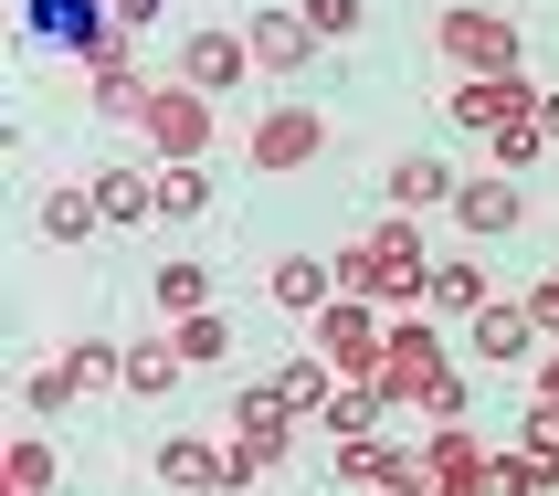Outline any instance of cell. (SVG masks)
Here are the masks:
<instances>
[{"mask_svg": "<svg viewBox=\"0 0 559 496\" xmlns=\"http://www.w3.org/2000/svg\"><path fill=\"white\" fill-rule=\"evenodd\" d=\"M338 285L359 296V307H423V285H433V253H423L412 212H391L370 244H348V253H338Z\"/></svg>", "mask_w": 559, "mask_h": 496, "instance_id": "1", "label": "cell"}, {"mask_svg": "<svg viewBox=\"0 0 559 496\" xmlns=\"http://www.w3.org/2000/svg\"><path fill=\"white\" fill-rule=\"evenodd\" d=\"M443 370H454V359H443V317H402V328H391V359H380L370 391H380L391 412H423Z\"/></svg>", "mask_w": 559, "mask_h": 496, "instance_id": "2", "label": "cell"}, {"mask_svg": "<svg viewBox=\"0 0 559 496\" xmlns=\"http://www.w3.org/2000/svg\"><path fill=\"white\" fill-rule=\"evenodd\" d=\"M317 359L338 380H380V359H391V317L359 307V296H338V307L317 317Z\"/></svg>", "mask_w": 559, "mask_h": 496, "instance_id": "3", "label": "cell"}, {"mask_svg": "<svg viewBox=\"0 0 559 496\" xmlns=\"http://www.w3.org/2000/svg\"><path fill=\"white\" fill-rule=\"evenodd\" d=\"M538 95H549V85H528V74H465V85L443 95V117L465 127V138H497V127H528L538 117Z\"/></svg>", "mask_w": 559, "mask_h": 496, "instance_id": "4", "label": "cell"}, {"mask_svg": "<svg viewBox=\"0 0 559 496\" xmlns=\"http://www.w3.org/2000/svg\"><path fill=\"white\" fill-rule=\"evenodd\" d=\"M433 43H443L454 74H518V22L507 11H443Z\"/></svg>", "mask_w": 559, "mask_h": 496, "instance_id": "5", "label": "cell"}, {"mask_svg": "<svg viewBox=\"0 0 559 496\" xmlns=\"http://www.w3.org/2000/svg\"><path fill=\"white\" fill-rule=\"evenodd\" d=\"M138 138H148L169 169H180V158H212V95L158 85V95H148V117H138Z\"/></svg>", "mask_w": 559, "mask_h": 496, "instance_id": "6", "label": "cell"}, {"mask_svg": "<svg viewBox=\"0 0 559 496\" xmlns=\"http://www.w3.org/2000/svg\"><path fill=\"white\" fill-rule=\"evenodd\" d=\"M296 423H307V412L285 402L275 380H253L243 402H233V444H243V454H253V475H275L285 454H296Z\"/></svg>", "mask_w": 559, "mask_h": 496, "instance_id": "7", "label": "cell"}, {"mask_svg": "<svg viewBox=\"0 0 559 496\" xmlns=\"http://www.w3.org/2000/svg\"><path fill=\"white\" fill-rule=\"evenodd\" d=\"M243 158L285 180V169L328 158V117H317V106H264V117H253V138H243Z\"/></svg>", "mask_w": 559, "mask_h": 496, "instance_id": "8", "label": "cell"}, {"mask_svg": "<svg viewBox=\"0 0 559 496\" xmlns=\"http://www.w3.org/2000/svg\"><path fill=\"white\" fill-rule=\"evenodd\" d=\"M528 222V190L507 180V169H465V190H454V233L465 244H507Z\"/></svg>", "mask_w": 559, "mask_h": 496, "instance_id": "9", "label": "cell"}, {"mask_svg": "<svg viewBox=\"0 0 559 496\" xmlns=\"http://www.w3.org/2000/svg\"><path fill=\"white\" fill-rule=\"evenodd\" d=\"M22 22L43 32V43H63V54H106L117 43V0H22Z\"/></svg>", "mask_w": 559, "mask_h": 496, "instance_id": "10", "label": "cell"}, {"mask_svg": "<svg viewBox=\"0 0 559 496\" xmlns=\"http://www.w3.org/2000/svg\"><path fill=\"white\" fill-rule=\"evenodd\" d=\"M486 307H497V275H486L475 253H433V285H423V317H443V328H475Z\"/></svg>", "mask_w": 559, "mask_h": 496, "instance_id": "11", "label": "cell"}, {"mask_svg": "<svg viewBox=\"0 0 559 496\" xmlns=\"http://www.w3.org/2000/svg\"><path fill=\"white\" fill-rule=\"evenodd\" d=\"M243 74H253V43H243V32L212 22V32H190V43H180V85H190V95H212V106H222Z\"/></svg>", "mask_w": 559, "mask_h": 496, "instance_id": "12", "label": "cell"}, {"mask_svg": "<svg viewBox=\"0 0 559 496\" xmlns=\"http://www.w3.org/2000/svg\"><path fill=\"white\" fill-rule=\"evenodd\" d=\"M475 359H486V370H528V359H538V317H528V296H497V307L475 317Z\"/></svg>", "mask_w": 559, "mask_h": 496, "instance_id": "13", "label": "cell"}, {"mask_svg": "<svg viewBox=\"0 0 559 496\" xmlns=\"http://www.w3.org/2000/svg\"><path fill=\"white\" fill-rule=\"evenodd\" d=\"M243 43H253V74H307V63H317L307 11H253V22H243Z\"/></svg>", "mask_w": 559, "mask_h": 496, "instance_id": "14", "label": "cell"}, {"mask_svg": "<svg viewBox=\"0 0 559 496\" xmlns=\"http://www.w3.org/2000/svg\"><path fill=\"white\" fill-rule=\"evenodd\" d=\"M338 296H348V285H338V264H328V253H285V264H275V307H285V317H307V328H317Z\"/></svg>", "mask_w": 559, "mask_h": 496, "instance_id": "15", "label": "cell"}, {"mask_svg": "<svg viewBox=\"0 0 559 496\" xmlns=\"http://www.w3.org/2000/svg\"><path fill=\"white\" fill-rule=\"evenodd\" d=\"M85 95H95V117H148V95H158V85L138 74V54H127V32L106 43V54H95V85H85Z\"/></svg>", "mask_w": 559, "mask_h": 496, "instance_id": "16", "label": "cell"}, {"mask_svg": "<svg viewBox=\"0 0 559 496\" xmlns=\"http://www.w3.org/2000/svg\"><path fill=\"white\" fill-rule=\"evenodd\" d=\"M486 465H497V454H486L465 423H433V444H423V475H433V496H443V486H486Z\"/></svg>", "mask_w": 559, "mask_h": 496, "instance_id": "17", "label": "cell"}, {"mask_svg": "<svg viewBox=\"0 0 559 496\" xmlns=\"http://www.w3.org/2000/svg\"><path fill=\"white\" fill-rule=\"evenodd\" d=\"M454 190H465V180H454L443 158H391V212H433V201L454 212Z\"/></svg>", "mask_w": 559, "mask_h": 496, "instance_id": "18", "label": "cell"}, {"mask_svg": "<svg viewBox=\"0 0 559 496\" xmlns=\"http://www.w3.org/2000/svg\"><path fill=\"white\" fill-rule=\"evenodd\" d=\"M275 391H285V402H296V412H307V423H328V402H338L348 380L328 370L317 349H296V359H285V370H275Z\"/></svg>", "mask_w": 559, "mask_h": 496, "instance_id": "19", "label": "cell"}, {"mask_svg": "<svg viewBox=\"0 0 559 496\" xmlns=\"http://www.w3.org/2000/svg\"><path fill=\"white\" fill-rule=\"evenodd\" d=\"M95 212H106V222H148L158 212V169H95Z\"/></svg>", "mask_w": 559, "mask_h": 496, "instance_id": "20", "label": "cell"}, {"mask_svg": "<svg viewBox=\"0 0 559 496\" xmlns=\"http://www.w3.org/2000/svg\"><path fill=\"white\" fill-rule=\"evenodd\" d=\"M43 244H95V233H106V212H95V190H43Z\"/></svg>", "mask_w": 559, "mask_h": 496, "instance_id": "21", "label": "cell"}, {"mask_svg": "<svg viewBox=\"0 0 559 496\" xmlns=\"http://www.w3.org/2000/svg\"><path fill=\"white\" fill-rule=\"evenodd\" d=\"M201 212H212V169H201V158L158 169V222H201Z\"/></svg>", "mask_w": 559, "mask_h": 496, "instance_id": "22", "label": "cell"}, {"mask_svg": "<svg viewBox=\"0 0 559 496\" xmlns=\"http://www.w3.org/2000/svg\"><path fill=\"white\" fill-rule=\"evenodd\" d=\"M169 339H180V359H190V370H212V359H233V317H222V307L169 317Z\"/></svg>", "mask_w": 559, "mask_h": 496, "instance_id": "23", "label": "cell"}, {"mask_svg": "<svg viewBox=\"0 0 559 496\" xmlns=\"http://www.w3.org/2000/svg\"><path fill=\"white\" fill-rule=\"evenodd\" d=\"M0 486H11V496H63V486H53V444L22 434L11 454H0Z\"/></svg>", "mask_w": 559, "mask_h": 496, "instance_id": "24", "label": "cell"}, {"mask_svg": "<svg viewBox=\"0 0 559 496\" xmlns=\"http://www.w3.org/2000/svg\"><path fill=\"white\" fill-rule=\"evenodd\" d=\"M201 307H212V264H190V253L158 264V317H201Z\"/></svg>", "mask_w": 559, "mask_h": 496, "instance_id": "25", "label": "cell"}, {"mask_svg": "<svg viewBox=\"0 0 559 496\" xmlns=\"http://www.w3.org/2000/svg\"><path fill=\"white\" fill-rule=\"evenodd\" d=\"M180 370H190L180 339H138V349H127V391H138V402H148V391H169Z\"/></svg>", "mask_w": 559, "mask_h": 496, "instance_id": "26", "label": "cell"}, {"mask_svg": "<svg viewBox=\"0 0 559 496\" xmlns=\"http://www.w3.org/2000/svg\"><path fill=\"white\" fill-rule=\"evenodd\" d=\"M380 412H391V402H380L370 380H348L338 402H328V434H338V444H370V434H380Z\"/></svg>", "mask_w": 559, "mask_h": 496, "instance_id": "27", "label": "cell"}, {"mask_svg": "<svg viewBox=\"0 0 559 496\" xmlns=\"http://www.w3.org/2000/svg\"><path fill=\"white\" fill-rule=\"evenodd\" d=\"M497 496H559V465L518 444V454H497Z\"/></svg>", "mask_w": 559, "mask_h": 496, "instance_id": "28", "label": "cell"}, {"mask_svg": "<svg viewBox=\"0 0 559 496\" xmlns=\"http://www.w3.org/2000/svg\"><path fill=\"white\" fill-rule=\"evenodd\" d=\"M538 149H549V138H538V117H528V127H497L475 169H507V180H518V169H538Z\"/></svg>", "mask_w": 559, "mask_h": 496, "instance_id": "29", "label": "cell"}, {"mask_svg": "<svg viewBox=\"0 0 559 496\" xmlns=\"http://www.w3.org/2000/svg\"><path fill=\"white\" fill-rule=\"evenodd\" d=\"M63 370L85 380V391H127V349H106V339H74V359Z\"/></svg>", "mask_w": 559, "mask_h": 496, "instance_id": "30", "label": "cell"}, {"mask_svg": "<svg viewBox=\"0 0 559 496\" xmlns=\"http://www.w3.org/2000/svg\"><path fill=\"white\" fill-rule=\"evenodd\" d=\"M74 402H85V380H74V370H32V380H22V412H43V423L74 412Z\"/></svg>", "mask_w": 559, "mask_h": 496, "instance_id": "31", "label": "cell"}, {"mask_svg": "<svg viewBox=\"0 0 559 496\" xmlns=\"http://www.w3.org/2000/svg\"><path fill=\"white\" fill-rule=\"evenodd\" d=\"M359 22H370V0H307V32H317V43H348Z\"/></svg>", "mask_w": 559, "mask_h": 496, "instance_id": "32", "label": "cell"}, {"mask_svg": "<svg viewBox=\"0 0 559 496\" xmlns=\"http://www.w3.org/2000/svg\"><path fill=\"white\" fill-rule=\"evenodd\" d=\"M423 412H433V423H465V412H475V391H465V370H443V380H433V402H423Z\"/></svg>", "mask_w": 559, "mask_h": 496, "instance_id": "33", "label": "cell"}, {"mask_svg": "<svg viewBox=\"0 0 559 496\" xmlns=\"http://www.w3.org/2000/svg\"><path fill=\"white\" fill-rule=\"evenodd\" d=\"M518 444H528V454H549V465H559V402H528V434H518Z\"/></svg>", "mask_w": 559, "mask_h": 496, "instance_id": "34", "label": "cell"}, {"mask_svg": "<svg viewBox=\"0 0 559 496\" xmlns=\"http://www.w3.org/2000/svg\"><path fill=\"white\" fill-rule=\"evenodd\" d=\"M528 391H538V402H559V349H549V359L528 370Z\"/></svg>", "mask_w": 559, "mask_h": 496, "instance_id": "35", "label": "cell"}, {"mask_svg": "<svg viewBox=\"0 0 559 496\" xmlns=\"http://www.w3.org/2000/svg\"><path fill=\"white\" fill-rule=\"evenodd\" d=\"M538 138H549V149H559V85L538 95Z\"/></svg>", "mask_w": 559, "mask_h": 496, "instance_id": "36", "label": "cell"}, {"mask_svg": "<svg viewBox=\"0 0 559 496\" xmlns=\"http://www.w3.org/2000/svg\"><path fill=\"white\" fill-rule=\"evenodd\" d=\"M243 496H253V486H243Z\"/></svg>", "mask_w": 559, "mask_h": 496, "instance_id": "37", "label": "cell"}]
</instances>
